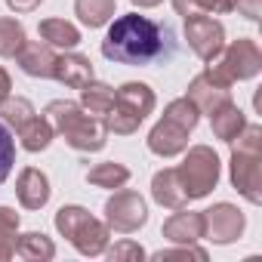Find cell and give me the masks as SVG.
Masks as SVG:
<instances>
[{
	"label": "cell",
	"mask_w": 262,
	"mask_h": 262,
	"mask_svg": "<svg viewBox=\"0 0 262 262\" xmlns=\"http://www.w3.org/2000/svg\"><path fill=\"white\" fill-rule=\"evenodd\" d=\"M176 37L173 28L164 22H155L139 13H126L111 19L108 34L102 40V56L117 65H158L173 59Z\"/></svg>",
	"instance_id": "6da1fadb"
},
{
	"label": "cell",
	"mask_w": 262,
	"mask_h": 262,
	"mask_svg": "<svg viewBox=\"0 0 262 262\" xmlns=\"http://www.w3.org/2000/svg\"><path fill=\"white\" fill-rule=\"evenodd\" d=\"M43 117L53 123V133H59L74 151H102L108 142V126L102 117L80 108V102L71 99H53L43 108Z\"/></svg>",
	"instance_id": "7a4b0ae2"
},
{
	"label": "cell",
	"mask_w": 262,
	"mask_h": 262,
	"mask_svg": "<svg viewBox=\"0 0 262 262\" xmlns=\"http://www.w3.org/2000/svg\"><path fill=\"white\" fill-rule=\"evenodd\" d=\"M231 145V185L253 207L262 204V126L247 123Z\"/></svg>",
	"instance_id": "3957f363"
},
{
	"label": "cell",
	"mask_w": 262,
	"mask_h": 262,
	"mask_svg": "<svg viewBox=\"0 0 262 262\" xmlns=\"http://www.w3.org/2000/svg\"><path fill=\"white\" fill-rule=\"evenodd\" d=\"M201 120V111L198 105L182 96V99H173L167 108H164V117L151 126L148 133V151L158 155V158H176L188 148V136L191 129L198 126Z\"/></svg>",
	"instance_id": "277c9868"
},
{
	"label": "cell",
	"mask_w": 262,
	"mask_h": 262,
	"mask_svg": "<svg viewBox=\"0 0 262 262\" xmlns=\"http://www.w3.org/2000/svg\"><path fill=\"white\" fill-rule=\"evenodd\" d=\"M155 105H158V99H155V90L148 83L129 80V83L114 90V105L108 108V114L102 120L108 126V133L129 136L142 126V120L155 111Z\"/></svg>",
	"instance_id": "5b68a950"
},
{
	"label": "cell",
	"mask_w": 262,
	"mask_h": 262,
	"mask_svg": "<svg viewBox=\"0 0 262 262\" xmlns=\"http://www.w3.org/2000/svg\"><path fill=\"white\" fill-rule=\"evenodd\" d=\"M56 231L68 237V244L80 256H102L111 241V228L77 204H68L56 213Z\"/></svg>",
	"instance_id": "8992f818"
},
{
	"label": "cell",
	"mask_w": 262,
	"mask_h": 262,
	"mask_svg": "<svg viewBox=\"0 0 262 262\" xmlns=\"http://www.w3.org/2000/svg\"><path fill=\"white\" fill-rule=\"evenodd\" d=\"M207 71L225 86L234 80H250L262 71V50L253 37H237L207 62Z\"/></svg>",
	"instance_id": "52a82bcc"
},
{
	"label": "cell",
	"mask_w": 262,
	"mask_h": 262,
	"mask_svg": "<svg viewBox=\"0 0 262 262\" xmlns=\"http://www.w3.org/2000/svg\"><path fill=\"white\" fill-rule=\"evenodd\" d=\"M176 173H179V182H182L188 201H198V198H207L219 185L222 164L210 145H191V148H185V161L176 167Z\"/></svg>",
	"instance_id": "ba28073f"
},
{
	"label": "cell",
	"mask_w": 262,
	"mask_h": 262,
	"mask_svg": "<svg viewBox=\"0 0 262 262\" xmlns=\"http://www.w3.org/2000/svg\"><path fill=\"white\" fill-rule=\"evenodd\" d=\"M148 222V204L139 191L114 188V194L105 201V225L117 234H133Z\"/></svg>",
	"instance_id": "9c48e42d"
},
{
	"label": "cell",
	"mask_w": 262,
	"mask_h": 262,
	"mask_svg": "<svg viewBox=\"0 0 262 262\" xmlns=\"http://www.w3.org/2000/svg\"><path fill=\"white\" fill-rule=\"evenodd\" d=\"M247 228V216L234 207V204H213L210 210H204V237H210L213 244H234Z\"/></svg>",
	"instance_id": "30bf717a"
},
{
	"label": "cell",
	"mask_w": 262,
	"mask_h": 262,
	"mask_svg": "<svg viewBox=\"0 0 262 262\" xmlns=\"http://www.w3.org/2000/svg\"><path fill=\"white\" fill-rule=\"evenodd\" d=\"M185 40L198 59L210 62L225 47V28L213 16H188L185 19Z\"/></svg>",
	"instance_id": "8fae6325"
},
{
	"label": "cell",
	"mask_w": 262,
	"mask_h": 262,
	"mask_svg": "<svg viewBox=\"0 0 262 262\" xmlns=\"http://www.w3.org/2000/svg\"><path fill=\"white\" fill-rule=\"evenodd\" d=\"M185 96L198 105L201 114H210V111H216L222 102L231 99V90H228L225 83H219L210 71H204V74H198V77L188 83V93H185Z\"/></svg>",
	"instance_id": "7c38bea8"
},
{
	"label": "cell",
	"mask_w": 262,
	"mask_h": 262,
	"mask_svg": "<svg viewBox=\"0 0 262 262\" xmlns=\"http://www.w3.org/2000/svg\"><path fill=\"white\" fill-rule=\"evenodd\" d=\"M164 237L170 244H198L204 237V213L194 210H173V216L164 222Z\"/></svg>",
	"instance_id": "4fadbf2b"
},
{
	"label": "cell",
	"mask_w": 262,
	"mask_h": 262,
	"mask_svg": "<svg viewBox=\"0 0 262 262\" xmlns=\"http://www.w3.org/2000/svg\"><path fill=\"white\" fill-rule=\"evenodd\" d=\"M16 198H19V204L25 210L47 207V201H50V179H47V173H40L34 167H25L19 173V179H16Z\"/></svg>",
	"instance_id": "5bb4252c"
},
{
	"label": "cell",
	"mask_w": 262,
	"mask_h": 262,
	"mask_svg": "<svg viewBox=\"0 0 262 262\" xmlns=\"http://www.w3.org/2000/svg\"><path fill=\"white\" fill-rule=\"evenodd\" d=\"M151 198H155L161 207H167V210H182V207H188V194H185V188H182V182H179L176 167H164V170L155 173V179H151Z\"/></svg>",
	"instance_id": "9a60e30c"
},
{
	"label": "cell",
	"mask_w": 262,
	"mask_h": 262,
	"mask_svg": "<svg viewBox=\"0 0 262 262\" xmlns=\"http://www.w3.org/2000/svg\"><path fill=\"white\" fill-rule=\"evenodd\" d=\"M19 59V68L28 74V77H53V68H56V50L50 43H40V40H28L22 47V53L16 56Z\"/></svg>",
	"instance_id": "2e32d148"
},
{
	"label": "cell",
	"mask_w": 262,
	"mask_h": 262,
	"mask_svg": "<svg viewBox=\"0 0 262 262\" xmlns=\"http://www.w3.org/2000/svg\"><path fill=\"white\" fill-rule=\"evenodd\" d=\"M53 77L71 90H80L83 83L93 80V62L80 53H62L56 59V68H53Z\"/></svg>",
	"instance_id": "e0dca14e"
},
{
	"label": "cell",
	"mask_w": 262,
	"mask_h": 262,
	"mask_svg": "<svg viewBox=\"0 0 262 262\" xmlns=\"http://www.w3.org/2000/svg\"><path fill=\"white\" fill-rule=\"evenodd\" d=\"M210 126H213V136H216V139L231 142L241 129L247 126V117H244V111L228 99V102H222L216 111H210Z\"/></svg>",
	"instance_id": "ac0fdd59"
},
{
	"label": "cell",
	"mask_w": 262,
	"mask_h": 262,
	"mask_svg": "<svg viewBox=\"0 0 262 262\" xmlns=\"http://www.w3.org/2000/svg\"><path fill=\"white\" fill-rule=\"evenodd\" d=\"M19 145L25 148V151H31V155H37V151H43V148H50V142H53V123L43 117V114H31L19 129Z\"/></svg>",
	"instance_id": "d6986e66"
},
{
	"label": "cell",
	"mask_w": 262,
	"mask_h": 262,
	"mask_svg": "<svg viewBox=\"0 0 262 262\" xmlns=\"http://www.w3.org/2000/svg\"><path fill=\"white\" fill-rule=\"evenodd\" d=\"M37 31H40V37H43V43H50L53 50H74V47L80 43L77 25H71V22H65V19H43Z\"/></svg>",
	"instance_id": "ffe728a7"
},
{
	"label": "cell",
	"mask_w": 262,
	"mask_h": 262,
	"mask_svg": "<svg viewBox=\"0 0 262 262\" xmlns=\"http://www.w3.org/2000/svg\"><path fill=\"white\" fill-rule=\"evenodd\" d=\"M16 256H22L28 262H47L56 256V244L43 231H25L16 237Z\"/></svg>",
	"instance_id": "44dd1931"
},
{
	"label": "cell",
	"mask_w": 262,
	"mask_h": 262,
	"mask_svg": "<svg viewBox=\"0 0 262 262\" xmlns=\"http://www.w3.org/2000/svg\"><path fill=\"white\" fill-rule=\"evenodd\" d=\"M111 105H114V90H111L108 83H102V80L93 77L90 83L80 86V108H83V111H90V114H96V117H105Z\"/></svg>",
	"instance_id": "7402d4cb"
},
{
	"label": "cell",
	"mask_w": 262,
	"mask_h": 262,
	"mask_svg": "<svg viewBox=\"0 0 262 262\" xmlns=\"http://www.w3.org/2000/svg\"><path fill=\"white\" fill-rule=\"evenodd\" d=\"M117 4L114 0H74V16L86 25V28H102L114 19Z\"/></svg>",
	"instance_id": "603a6c76"
},
{
	"label": "cell",
	"mask_w": 262,
	"mask_h": 262,
	"mask_svg": "<svg viewBox=\"0 0 262 262\" xmlns=\"http://www.w3.org/2000/svg\"><path fill=\"white\" fill-rule=\"evenodd\" d=\"M86 182L96 185V188H123L129 182V170L123 164H114V161H105V164H96L86 170Z\"/></svg>",
	"instance_id": "cb8c5ba5"
},
{
	"label": "cell",
	"mask_w": 262,
	"mask_h": 262,
	"mask_svg": "<svg viewBox=\"0 0 262 262\" xmlns=\"http://www.w3.org/2000/svg\"><path fill=\"white\" fill-rule=\"evenodd\" d=\"M25 43H28V37H25L22 22H16L10 16H0V56H4V59H16Z\"/></svg>",
	"instance_id": "d4e9b609"
},
{
	"label": "cell",
	"mask_w": 262,
	"mask_h": 262,
	"mask_svg": "<svg viewBox=\"0 0 262 262\" xmlns=\"http://www.w3.org/2000/svg\"><path fill=\"white\" fill-rule=\"evenodd\" d=\"M173 10L188 19V16H222L234 10V0H173Z\"/></svg>",
	"instance_id": "484cf974"
},
{
	"label": "cell",
	"mask_w": 262,
	"mask_h": 262,
	"mask_svg": "<svg viewBox=\"0 0 262 262\" xmlns=\"http://www.w3.org/2000/svg\"><path fill=\"white\" fill-rule=\"evenodd\" d=\"M0 114H4V123H7V126L19 129V126H22L31 114H37V111H34V105H31L28 99H22V96H7L4 105H0Z\"/></svg>",
	"instance_id": "4316f807"
},
{
	"label": "cell",
	"mask_w": 262,
	"mask_h": 262,
	"mask_svg": "<svg viewBox=\"0 0 262 262\" xmlns=\"http://www.w3.org/2000/svg\"><path fill=\"white\" fill-rule=\"evenodd\" d=\"M13 164H16V139L7 129V123H0V185L13 173Z\"/></svg>",
	"instance_id": "83f0119b"
},
{
	"label": "cell",
	"mask_w": 262,
	"mask_h": 262,
	"mask_svg": "<svg viewBox=\"0 0 262 262\" xmlns=\"http://www.w3.org/2000/svg\"><path fill=\"white\" fill-rule=\"evenodd\" d=\"M151 259H158V262H167V259H198V262H204L207 250L198 247V244H179L176 250H158Z\"/></svg>",
	"instance_id": "f1b7e54d"
},
{
	"label": "cell",
	"mask_w": 262,
	"mask_h": 262,
	"mask_svg": "<svg viewBox=\"0 0 262 262\" xmlns=\"http://www.w3.org/2000/svg\"><path fill=\"white\" fill-rule=\"evenodd\" d=\"M108 253V259L111 262H123V259H145V250L136 244V241H120V244H114L111 250H105Z\"/></svg>",
	"instance_id": "f546056e"
},
{
	"label": "cell",
	"mask_w": 262,
	"mask_h": 262,
	"mask_svg": "<svg viewBox=\"0 0 262 262\" xmlns=\"http://www.w3.org/2000/svg\"><path fill=\"white\" fill-rule=\"evenodd\" d=\"M234 10L241 16H247L250 22H259V16H262V0H234Z\"/></svg>",
	"instance_id": "4dcf8cb0"
},
{
	"label": "cell",
	"mask_w": 262,
	"mask_h": 262,
	"mask_svg": "<svg viewBox=\"0 0 262 262\" xmlns=\"http://www.w3.org/2000/svg\"><path fill=\"white\" fill-rule=\"evenodd\" d=\"M0 231H7V234L19 231V213L13 207H0Z\"/></svg>",
	"instance_id": "1f68e13d"
},
{
	"label": "cell",
	"mask_w": 262,
	"mask_h": 262,
	"mask_svg": "<svg viewBox=\"0 0 262 262\" xmlns=\"http://www.w3.org/2000/svg\"><path fill=\"white\" fill-rule=\"evenodd\" d=\"M13 256H16V234L0 231V262H7Z\"/></svg>",
	"instance_id": "d6a6232c"
},
{
	"label": "cell",
	"mask_w": 262,
	"mask_h": 262,
	"mask_svg": "<svg viewBox=\"0 0 262 262\" xmlns=\"http://www.w3.org/2000/svg\"><path fill=\"white\" fill-rule=\"evenodd\" d=\"M40 4H43V0H7V7L13 13H34Z\"/></svg>",
	"instance_id": "836d02e7"
},
{
	"label": "cell",
	"mask_w": 262,
	"mask_h": 262,
	"mask_svg": "<svg viewBox=\"0 0 262 262\" xmlns=\"http://www.w3.org/2000/svg\"><path fill=\"white\" fill-rule=\"evenodd\" d=\"M10 90H13V80H10V74L0 68V105H4V99L10 96Z\"/></svg>",
	"instance_id": "e575fe53"
},
{
	"label": "cell",
	"mask_w": 262,
	"mask_h": 262,
	"mask_svg": "<svg viewBox=\"0 0 262 262\" xmlns=\"http://www.w3.org/2000/svg\"><path fill=\"white\" fill-rule=\"evenodd\" d=\"M133 7H139V10H151V7H161L164 0H129Z\"/></svg>",
	"instance_id": "d590c367"
}]
</instances>
